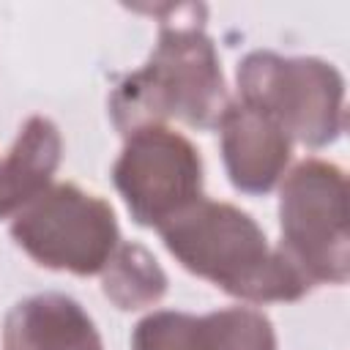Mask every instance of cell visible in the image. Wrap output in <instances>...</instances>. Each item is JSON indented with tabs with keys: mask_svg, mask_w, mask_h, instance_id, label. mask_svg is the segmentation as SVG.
<instances>
[{
	"mask_svg": "<svg viewBox=\"0 0 350 350\" xmlns=\"http://www.w3.org/2000/svg\"><path fill=\"white\" fill-rule=\"evenodd\" d=\"M159 16V41L145 66L126 74L109 96V118L129 137L178 118L191 129H219L230 96L213 41L205 36V5H145Z\"/></svg>",
	"mask_w": 350,
	"mask_h": 350,
	"instance_id": "6da1fadb",
	"label": "cell"
},
{
	"mask_svg": "<svg viewBox=\"0 0 350 350\" xmlns=\"http://www.w3.org/2000/svg\"><path fill=\"white\" fill-rule=\"evenodd\" d=\"M167 252L194 276L249 304L298 301L312 282L241 208L200 197L159 227Z\"/></svg>",
	"mask_w": 350,
	"mask_h": 350,
	"instance_id": "7a4b0ae2",
	"label": "cell"
},
{
	"mask_svg": "<svg viewBox=\"0 0 350 350\" xmlns=\"http://www.w3.org/2000/svg\"><path fill=\"white\" fill-rule=\"evenodd\" d=\"M238 101L309 148L334 142L345 129V79L317 57L249 52L238 66Z\"/></svg>",
	"mask_w": 350,
	"mask_h": 350,
	"instance_id": "3957f363",
	"label": "cell"
},
{
	"mask_svg": "<svg viewBox=\"0 0 350 350\" xmlns=\"http://www.w3.org/2000/svg\"><path fill=\"white\" fill-rule=\"evenodd\" d=\"M347 178L323 159L295 164L279 191V249L312 284H345L350 276Z\"/></svg>",
	"mask_w": 350,
	"mask_h": 350,
	"instance_id": "277c9868",
	"label": "cell"
},
{
	"mask_svg": "<svg viewBox=\"0 0 350 350\" xmlns=\"http://www.w3.org/2000/svg\"><path fill=\"white\" fill-rule=\"evenodd\" d=\"M11 235L38 265L77 276L101 273L120 243L115 211L77 183H52L11 221Z\"/></svg>",
	"mask_w": 350,
	"mask_h": 350,
	"instance_id": "5b68a950",
	"label": "cell"
},
{
	"mask_svg": "<svg viewBox=\"0 0 350 350\" xmlns=\"http://www.w3.org/2000/svg\"><path fill=\"white\" fill-rule=\"evenodd\" d=\"M112 180L142 227H161L202 197V159L170 126H145L126 137Z\"/></svg>",
	"mask_w": 350,
	"mask_h": 350,
	"instance_id": "8992f818",
	"label": "cell"
},
{
	"mask_svg": "<svg viewBox=\"0 0 350 350\" xmlns=\"http://www.w3.org/2000/svg\"><path fill=\"white\" fill-rule=\"evenodd\" d=\"M219 131L221 156L232 186L246 194H268L290 164V137L273 120L241 101H230Z\"/></svg>",
	"mask_w": 350,
	"mask_h": 350,
	"instance_id": "52a82bcc",
	"label": "cell"
},
{
	"mask_svg": "<svg viewBox=\"0 0 350 350\" xmlns=\"http://www.w3.org/2000/svg\"><path fill=\"white\" fill-rule=\"evenodd\" d=\"M5 350H104L88 312L68 295L44 293L19 301L3 323Z\"/></svg>",
	"mask_w": 350,
	"mask_h": 350,
	"instance_id": "ba28073f",
	"label": "cell"
},
{
	"mask_svg": "<svg viewBox=\"0 0 350 350\" xmlns=\"http://www.w3.org/2000/svg\"><path fill=\"white\" fill-rule=\"evenodd\" d=\"M60 153L63 139L57 126L44 115L27 118L8 156L0 161V219L16 216L52 186Z\"/></svg>",
	"mask_w": 350,
	"mask_h": 350,
	"instance_id": "9c48e42d",
	"label": "cell"
},
{
	"mask_svg": "<svg viewBox=\"0 0 350 350\" xmlns=\"http://www.w3.org/2000/svg\"><path fill=\"white\" fill-rule=\"evenodd\" d=\"M101 290L118 309L134 312L167 293V273L142 243L120 241L101 271Z\"/></svg>",
	"mask_w": 350,
	"mask_h": 350,
	"instance_id": "30bf717a",
	"label": "cell"
},
{
	"mask_svg": "<svg viewBox=\"0 0 350 350\" xmlns=\"http://www.w3.org/2000/svg\"><path fill=\"white\" fill-rule=\"evenodd\" d=\"M200 350H276V334L262 312L230 306L200 317Z\"/></svg>",
	"mask_w": 350,
	"mask_h": 350,
	"instance_id": "8fae6325",
	"label": "cell"
},
{
	"mask_svg": "<svg viewBox=\"0 0 350 350\" xmlns=\"http://www.w3.org/2000/svg\"><path fill=\"white\" fill-rule=\"evenodd\" d=\"M131 350H200V317L186 312H153L137 323Z\"/></svg>",
	"mask_w": 350,
	"mask_h": 350,
	"instance_id": "7c38bea8",
	"label": "cell"
}]
</instances>
